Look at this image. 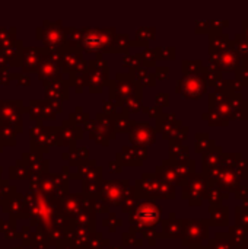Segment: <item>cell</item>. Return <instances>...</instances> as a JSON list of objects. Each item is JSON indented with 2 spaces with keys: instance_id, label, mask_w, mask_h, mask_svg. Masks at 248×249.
Returning <instances> with one entry per match:
<instances>
[{
  "instance_id": "obj_1",
  "label": "cell",
  "mask_w": 248,
  "mask_h": 249,
  "mask_svg": "<svg viewBox=\"0 0 248 249\" xmlns=\"http://www.w3.org/2000/svg\"><path fill=\"white\" fill-rule=\"evenodd\" d=\"M37 50L35 48H31V50H23V60H22V67L23 70H31L29 67H35V63H39V57L35 55Z\"/></svg>"
},
{
  "instance_id": "obj_2",
  "label": "cell",
  "mask_w": 248,
  "mask_h": 249,
  "mask_svg": "<svg viewBox=\"0 0 248 249\" xmlns=\"http://www.w3.org/2000/svg\"><path fill=\"white\" fill-rule=\"evenodd\" d=\"M15 42V28H0V45H9Z\"/></svg>"
}]
</instances>
